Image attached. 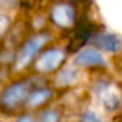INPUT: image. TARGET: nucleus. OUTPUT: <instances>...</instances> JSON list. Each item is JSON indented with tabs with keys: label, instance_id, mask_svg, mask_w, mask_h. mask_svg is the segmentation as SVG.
Returning <instances> with one entry per match:
<instances>
[{
	"label": "nucleus",
	"instance_id": "12",
	"mask_svg": "<svg viewBox=\"0 0 122 122\" xmlns=\"http://www.w3.org/2000/svg\"><path fill=\"white\" fill-rule=\"evenodd\" d=\"M7 27H9V17L0 15V37L5 35V32L7 30Z\"/></svg>",
	"mask_w": 122,
	"mask_h": 122
},
{
	"label": "nucleus",
	"instance_id": "7",
	"mask_svg": "<svg viewBox=\"0 0 122 122\" xmlns=\"http://www.w3.org/2000/svg\"><path fill=\"white\" fill-rule=\"evenodd\" d=\"M95 92H96V96L102 101L103 106L108 111H113L119 106V96L115 95V93H111L109 83H105V82L98 83L95 86Z\"/></svg>",
	"mask_w": 122,
	"mask_h": 122
},
{
	"label": "nucleus",
	"instance_id": "8",
	"mask_svg": "<svg viewBox=\"0 0 122 122\" xmlns=\"http://www.w3.org/2000/svg\"><path fill=\"white\" fill-rule=\"evenodd\" d=\"M52 96V91L47 89V88H42V86H37L32 91H29L25 102H26V106L27 108H39L40 105L46 103Z\"/></svg>",
	"mask_w": 122,
	"mask_h": 122
},
{
	"label": "nucleus",
	"instance_id": "9",
	"mask_svg": "<svg viewBox=\"0 0 122 122\" xmlns=\"http://www.w3.org/2000/svg\"><path fill=\"white\" fill-rule=\"evenodd\" d=\"M76 76H78V73H76L73 69L65 68V69H62V71L57 73V76H56V83H57L59 86H69V85H72V83L76 81Z\"/></svg>",
	"mask_w": 122,
	"mask_h": 122
},
{
	"label": "nucleus",
	"instance_id": "3",
	"mask_svg": "<svg viewBox=\"0 0 122 122\" xmlns=\"http://www.w3.org/2000/svg\"><path fill=\"white\" fill-rule=\"evenodd\" d=\"M66 53L62 49H57V47H50L47 50H45L36 60L35 68L37 72L42 73H49L53 72L55 69H57L60 66V63L63 62Z\"/></svg>",
	"mask_w": 122,
	"mask_h": 122
},
{
	"label": "nucleus",
	"instance_id": "6",
	"mask_svg": "<svg viewBox=\"0 0 122 122\" xmlns=\"http://www.w3.org/2000/svg\"><path fill=\"white\" fill-rule=\"evenodd\" d=\"M93 43L101 50H105L109 53H116L121 49V37L111 32H99L93 37Z\"/></svg>",
	"mask_w": 122,
	"mask_h": 122
},
{
	"label": "nucleus",
	"instance_id": "11",
	"mask_svg": "<svg viewBox=\"0 0 122 122\" xmlns=\"http://www.w3.org/2000/svg\"><path fill=\"white\" fill-rule=\"evenodd\" d=\"M79 122H103V119L99 118L93 111H85V112L81 115Z\"/></svg>",
	"mask_w": 122,
	"mask_h": 122
},
{
	"label": "nucleus",
	"instance_id": "10",
	"mask_svg": "<svg viewBox=\"0 0 122 122\" xmlns=\"http://www.w3.org/2000/svg\"><path fill=\"white\" fill-rule=\"evenodd\" d=\"M37 122H59V115L53 109H45L39 113Z\"/></svg>",
	"mask_w": 122,
	"mask_h": 122
},
{
	"label": "nucleus",
	"instance_id": "13",
	"mask_svg": "<svg viewBox=\"0 0 122 122\" xmlns=\"http://www.w3.org/2000/svg\"><path fill=\"white\" fill-rule=\"evenodd\" d=\"M16 122H35V119H33L30 115H20V116L16 119Z\"/></svg>",
	"mask_w": 122,
	"mask_h": 122
},
{
	"label": "nucleus",
	"instance_id": "14",
	"mask_svg": "<svg viewBox=\"0 0 122 122\" xmlns=\"http://www.w3.org/2000/svg\"><path fill=\"white\" fill-rule=\"evenodd\" d=\"M0 3H3V5H13V3H16V0H0Z\"/></svg>",
	"mask_w": 122,
	"mask_h": 122
},
{
	"label": "nucleus",
	"instance_id": "4",
	"mask_svg": "<svg viewBox=\"0 0 122 122\" xmlns=\"http://www.w3.org/2000/svg\"><path fill=\"white\" fill-rule=\"evenodd\" d=\"M73 62H75V65H78L81 68H106V65H108L105 56L96 47L81 49L75 55Z\"/></svg>",
	"mask_w": 122,
	"mask_h": 122
},
{
	"label": "nucleus",
	"instance_id": "2",
	"mask_svg": "<svg viewBox=\"0 0 122 122\" xmlns=\"http://www.w3.org/2000/svg\"><path fill=\"white\" fill-rule=\"evenodd\" d=\"M29 82L26 81H20V82H15L12 85H9L0 95V102L5 108L9 109H15L17 108L22 102H25L30 88H29Z\"/></svg>",
	"mask_w": 122,
	"mask_h": 122
},
{
	"label": "nucleus",
	"instance_id": "5",
	"mask_svg": "<svg viewBox=\"0 0 122 122\" xmlns=\"http://www.w3.org/2000/svg\"><path fill=\"white\" fill-rule=\"evenodd\" d=\"M50 17L56 26L66 29L75 23V10L72 6H69L66 3H59V5H55L52 7Z\"/></svg>",
	"mask_w": 122,
	"mask_h": 122
},
{
	"label": "nucleus",
	"instance_id": "1",
	"mask_svg": "<svg viewBox=\"0 0 122 122\" xmlns=\"http://www.w3.org/2000/svg\"><path fill=\"white\" fill-rule=\"evenodd\" d=\"M49 40L47 33H37L32 37H29L22 47L17 50L15 56V62H13V69L15 71H23L29 66V63L33 60L36 53L42 49V46Z\"/></svg>",
	"mask_w": 122,
	"mask_h": 122
}]
</instances>
